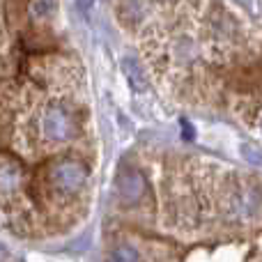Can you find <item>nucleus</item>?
<instances>
[{"instance_id": "1", "label": "nucleus", "mask_w": 262, "mask_h": 262, "mask_svg": "<svg viewBox=\"0 0 262 262\" xmlns=\"http://www.w3.org/2000/svg\"><path fill=\"white\" fill-rule=\"evenodd\" d=\"M49 182L58 193L74 195L85 186L88 182V168L76 159H62L55 161L49 170Z\"/></svg>"}, {"instance_id": "2", "label": "nucleus", "mask_w": 262, "mask_h": 262, "mask_svg": "<svg viewBox=\"0 0 262 262\" xmlns=\"http://www.w3.org/2000/svg\"><path fill=\"white\" fill-rule=\"evenodd\" d=\"M39 129L49 143H67L76 134V122L64 106H46L39 120Z\"/></svg>"}, {"instance_id": "3", "label": "nucleus", "mask_w": 262, "mask_h": 262, "mask_svg": "<svg viewBox=\"0 0 262 262\" xmlns=\"http://www.w3.org/2000/svg\"><path fill=\"white\" fill-rule=\"evenodd\" d=\"M145 193V180L140 172L136 170H124L122 175L118 177V195L122 203L134 205L143 198Z\"/></svg>"}, {"instance_id": "4", "label": "nucleus", "mask_w": 262, "mask_h": 262, "mask_svg": "<svg viewBox=\"0 0 262 262\" xmlns=\"http://www.w3.org/2000/svg\"><path fill=\"white\" fill-rule=\"evenodd\" d=\"M23 184V172L16 163L0 161V198H9V195L18 193Z\"/></svg>"}, {"instance_id": "5", "label": "nucleus", "mask_w": 262, "mask_h": 262, "mask_svg": "<svg viewBox=\"0 0 262 262\" xmlns=\"http://www.w3.org/2000/svg\"><path fill=\"white\" fill-rule=\"evenodd\" d=\"M260 207V195L253 189H242L232 195V212L237 216H253Z\"/></svg>"}, {"instance_id": "6", "label": "nucleus", "mask_w": 262, "mask_h": 262, "mask_svg": "<svg viewBox=\"0 0 262 262\" xmlns=\"http://www.w3.org/2000/svg\"><path fill=\"white\" fill-rule=\"evenodd\" d=\"M122 72L136 92H143L147 88V78H145L143 69H140V64L134 58H122Z\"/></svg>"}, {"instance_id": "7", "label": "nucleus", "mask_w": 262, "mask_h": 262, "mask_svg": "<svg viewBox=\"0 0 262 262\" xmlns=\"http://www.w3.org/2000/svg\"><path fill=\"white\" fill-rule=\"evenodd\" d=\"M30 16L37 21H44L55 12V0H30Z\"/></svg>"}, {"instance_id": "8", "label": "nucleus", "mask_w": 262, "mask_h": 262, "mask_svg": "<svg viewBox=\"0 0 262 262\" xmlns=\"http://www.w3.org/2000/svg\"><path fill=\"white\" fill-rule=\"evenodd\" d=\"M111 262H138V253L131 246H118L111 253Z\"/></svg>"}, {"instance_id": "9", "label": "nucleus", "mask_w": 262, "mask_h": 262, "mask_svg": "<svg viewBox=\"0 0 262 262\" xmlns=\"http://www.w3.org/2000/svg\"><path fill=\"white\" fill-rule=\"evenodd\" d=\"M242 154H244L249 161L253 159V163H262V154L255 147H249V145H244V147H242Z\"/></svg>"}, {"instance_id": "10", "label": "nucleus", "mask_w": 262, "mask_h": 262, "mask_svg": "<svg viewBox=\"0 0 262 262\" xmlns=\"http://www.w3.org/2000/svg\"><path fill=\"white\" fill-rule=\"evenodd\" d=\"M182 129H184V134H186V138H191V127H189V122H182Z\"/></svg>"}, {"instance_id": "11", "label": "nucleus", "mask_w": 262, "mask_h": 262, "mask_svg": "<svg viewBox=\"0 0 262 262\" xmlns=\"http://www.w3.org/2000/svg\"><path fill=\"white\" fill-rule=\"evenodd\" d=\"M0 262H7V249L0 246Z\"/></svg>"}, {"instance_id": "12", "label": "nucleus", "mask_w": 262, "mask_h": 262, "mask_svg": "<svg viewBox=\"0 0 262 262\" xmlns=\"http://www.w3.org/2000/svg\"><path fill=\"white\" fill-rule=\"evenodd\" d=\"M260 127H262V124H260Z\"/></svg>"}]
</instances>
